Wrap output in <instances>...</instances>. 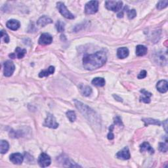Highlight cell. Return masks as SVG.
Instances as JSON below:
<instances>
[{"instance_id":"obj_12","label":"cell","mask_w":168,"mask_h":168,"mask_svg":"<svg viewBox=\"0 0 168 168\" xmlns=\"http://www.w3.org/2000/svg\"><path fill=\"white\" fill-rule=\"evenodd\" d=\"M6 26L9 29L15 31L17 30L18 28H20V24L18 20H15V19H11V20H9L8 21V23L6 24Z\"/></svg>"},{"instance_id":"obj_36","label":"cell","mask_w":168,"mask_h":168,"mask_svg":"<svg viewBox=\"0 0 168 168\" xmlns=\"http://www.w3.org/2000/svg\"><path fill=\"white\" fill-rule=\"evenodd\" d=\"M114 97L115 98V99H116L117 100H118V101H122V99H121V98H120V97H117V95L115 96V95H114Z\"/></svg>"},{"instance_id":"obj_23","label":"cell","mask_w":168,"mask_h":168,"mask_svg":"<svg viewBox=\"0 0 168 168\" xmlns=\"http://www.w3.org/2000/svg\"><path fill=\"white\" fill-rule=\"evenodd\" d=\"M81 93L86 97H88L92 93V89L89 86H83V87H81Z\"/></svg>"},{"instance_id":"obj_9","label":"cell","mask_w":168,"mask_h":168,"mask_svg":"<svg viewBox=\"0 0 168 168\" xmlns=\"http://www.w3.org/2000/svg\"><path fill=\"white\" fill-rule=\"evenodd\" d=\"M52 42L53 37L48 33H42L38 41L40 45H49L51 44Z\"/></svg>"},{"instance_id":"obj_25","label":"cell","mask_w":168,"mask_h":168,"mask_svg":"<svg viewBox=\"0 0 168 168\" xmlns=\"http://www.w3.org/2000/svg\"><path fill=\"white\" fill-rule=\"evenodd\" d=\"M167 4H168L167 0H165V1H160L158 3L156 8L160 10V9H162L166 8V7L167 6Z\"/></svg>"},{"instance_id":"obj_4","label":"cell","mask_w":168,"mask_h":168,"mask_svg":"<svg viewBox=\"0 0 168 168\" xmlns=\"http://www.w3.org/2000/svg\"><path fill=\"white\" fill-rule=\"evenodd\" d=\"M123 3L121 1H107L105 2V7L109 10L117 12L121 10Z\"/></svg>"},{"instance_id":"obj_17","label":"cell","mask_w":168,"mask_h":168,"mask_svg":"<svg viewBox=\"0 0 168 168\" xmlns=\"http://www.w3.org/2000/svg\"><path fill=\"white\" fill-rule=\"evenodd\" d=\"M140 150L141 152L147 151V152H149L150 154H154V150L152 147H151L150 144L147 142H144L142 145H141Z\"/></svg>"},{"instance_id":"obj_20","label":"cell","mask_w":168,"mask_h":168,"mask_svg":"<svg viewBox=\"0 0 168 168\" xmlns=\"http://www.w3.org/2000/svg\"><path fill=\"white\" fill-rule=\"evenodd\" d=\"M143 122H145V126H148V125L152 124V125H156V126H161L162 124V123L159 120H157L152 119V118H145L143 119Z\"/></svg>"},{"instance_id":"obj_34","label":"cell","mask_w":168,"mask_h":168,"mask_svg":"<svg viewBox=\"0 0 168 168\" xmlns=\"http://www.w3.org/2000/svg\"><path fill=\"white\" fill-rule=\"evenodd\" d=\"M114 138V135L112 133V131H110L109 133L108 134V139H109V140H112Z\"/></svg>"},{"instance_id":"obj_19","label":"cell","mask_w":168,"mask_h":168,"mask_svg":"<svg viewBox=\"0 0 168 168\" xmlns=\"http://www.w3.org/2000/svg\"><path fill=\"white\" fill-rule=\"evenodd\" d=\"M55 72V67L54 66H50L47 70H43L42 72L39 74L40 78H43V77L49 76L50 74H53Z\"/></svg>"},{"instance_id":"obj_3","label":"cell","mask_w":168,"mask_h":168,"mask_svg":"<svg viewBox=\"0 0 168 168\" xmlns=\"http://www.w3.org/2000/svg\"><path fill=\"white\" fill-rule=\"evenodd\" d=\"M99 9V1H90L86 3L85 7V12L87 15H93L98 11Z\"/></svg>"},{"instance_id":"obj_26","label":"cell","mask_w":168,"mask_h":168,"mask_svg":"<svg viewBox=\"0 0 168 168\" xmlns=\"http://www.w3.org/2000/svg\"><path fill=\"white\" fill-rule=\"evenodd\" d=\"M56 28L59 32H62L64 31V23L59 20L56 24Z\"/></svg>"},{"instance_id":"obj_31","label":"cell","mask_w":168,"mask_h":168,"mask_svg":"<svg viewBox=\"0 0 168 168\" xmlns=\"http://www.w3.org/2000/svg\"><path fill=\"white\" fill-rule=\"evenodd\" d=\"M114 123H115V124L118 125V126H123V124H122V120L119 116H116V117H115V118H114Z\"/></svg>"},{"instance_id":"obj_7","label":"cell","mask_w":168,"mask_h":168,"mask_svg":"<svg viewBox=\"0 0 168 168\" xmlns=\"http://www.w3.org/2000/svg\"><path fill=\"white\" fill-rule=\"evenodd\" d=\"M38 162L40 167H46L51 164V160L49 155L43 152L40 155Z\"/></svg>"},{"instance_id":"obj_24","label":"cell","mask_w":168,"mask_h":168,"mask_svg":"<svg viewBox=\"0 0 168 168\" xmlns=\"http://www.w3.org/2000/svg\"><path fill=\"white\" fill-rule=\"evenodd\" d=\"M66 116L71 122H74V121H76V115L75 112L72 111V110H68V111L66 112Z\"/></svg>"},{"instance_id":"obj_15","label":"cell","mask_w":168,"mask_h":168,"mask_svg":"<svg viewBox=\"0 0 168 168\" xmlns=\"http://www.w3.org/2000/svg\"><path fill=\"white\" fill-rule=\"evenodd\" d=\"M52 23H53L52 19L47 17L46 16H43L38 19V20L37 21V25L41 26V27H44V26L49 25V24H51Z\"/></svg>"},{"instance_id":"obj_21","label":"cell","mask_w":168,"mask_h":168,"mask_svg":"<svg viewBox=\"0 0 168 168\" xmlns=\"http://www.w3.org/2000/svg\"><path fill=\"white\" fill-rule=\"evenodd\" d=\"M92 84L97 87H102L105 85V80L102 78H95L92 80Z\"/></svg>"},{"instance_id":"obj_28","label":"cell","mask_w":168,"mask_h":168,"mask_svg":"<svg viewBox=\"0 0 168 168\" xmlns=\"http://www.w3.org/2000/svg\"><path fill=\"white\" fill-rule=\"evenodd\" d=\"M128 18L130 19H133L135 17L137 16V13L135 9H131V10H129L128 12Z\"/></svg>"},{"instance_id":"obj_16","label":"cell","mask_w":168,"mask_h":168,"mask_svg":"<svg viewBox=\"0 0 168 168\" xmlns=\"http://www.w3.org/2000/svg\"><path fill=\"white\" fill-rule=\"evenodd\" d=\"M129 55V50L127 47L119 48L117 51V56L120 59L126 58Z\"/></svg>"},{"instance_id":"obj_27","label":"cell","mask_w":168,"mask_h":168,"mask_svg":"<svg viewBox=\"0 0 168 168\" xmlns=\"http://www.w3.org/2000/svg\"><path fill=\"white\" fill-rule=\"evenodd\" d=\"M1 40H3L5 43H9V38L8 33H7L4 30L1 31Z\"/></svg>"},{"instance_id":"obj_29","label":"cell","mask_w":168,"mask_h":168,"mask_svg":"<svg viewBox=\"0 0 168 168\" xmlns=\"http://www.w3.org/2000/svg\"><path fill=\"white\" fill-rule=\"evenodd\" d=\"M159 150L161 151V152H166L167 151V144L164 143H160L159 145Z\"/></svg>"},{"instance_id":"obj_8","label":"cell","mask_w":168,"mask_h":168,"mask_svg":"<svg viewBox=\"0 0 168 168\" xmlns=\"http://www.w3.org/2000/svg\"><path fill=\"white\" fill-rule=\"evenodd\" d=\"M44 126L45 127H48V128H52V129H56L58 128L59 124L57 123L56 121V119L55 117L51 114H48L47 118L45 119Z\"/></svg>"},{"instance_id":"obj_14","label":"cell","mask_w":168,"mask_h":168,"mask_svg":"<svg viewBox=\"0 0 168 168\" xmlns=\"http://www.w3.org/2000/svg\"><path fill=\"white\" fill-rule=\"evenodd\" d=\"M156 88L158 91H159L162 93L167 92L168 89L167 81L166 80H160L158 81L156 85Z\"/></svg>"},{"instance_id":"obj_22","label":"cell","mask_w":168,"mask_h":168,"mask_svg":"<svg viewBox=\"0 0 168 168\" xmlns=\"http://www.w3.org/2000/svg\"><path fill=\"white\" fill-rule=\"evenodd\" d=\"M9 145L8 141L2 140L1 141V147H0V152L1 154H5L9 150Z\"/></svg>"},{"instance_id":"obj_30","label":"cell","mask_w":168,"mask_h":168,"mask_svg":"<svg viewBox=\"0 0 168 168\" xmlns=\"http://www.w3.org/2000/svg\"><path fill=\"white\" fill-rule=\"evenodd\" d=\"M141 93H142V94L145 96V97H149V98H150V97H152V93H150V92H147V91H146L145 89H143L142 90H141Z\"/></svg>"},{"instance_id":"obj_33","label":"cell","mask_w":168,"mask_h":168,"mask_svg":"<svg viewBox=\"0 0 168 168\" xmlns=\"http://www.w3.org/2000/svg\"><path fill=\"white\" fill-rule=\"evenodd\" d=\"M141 100L144 102H145V103H149V102H150V98L143 96V97L141 98Z\"/></svg>"},{"instance_id":"obj_10","label":"cell","mask_w":168,"mask_h":168,"mask_svg":"<svg viewBox=\"0 0 168 168\" xmlns=\"http://www.w3.org/2000/svg\"><path fill=\"white\" fill-rule=\"evenodd\" d=\"M116 157L118 159L121 160H129L131 158L130 152H129V148L128 147H125L124 149H122L121 151H119L116 154Z\"/></svg>"},{"instance_id":"obj_6","label":"cell","mask_w":168,"mask_h":168,"mask_svg":"<svg viewBox=\"0 0 168 168\" xmlns=\"http://www.w3.org/2000/svg\"><path fill=\"white\" fill-rule=\"evenodd\" d=\"M3 66L4 76L6 77H10L12 76V74H13L15 70V66L13 62L11 61H7L4 62Z\"/></svg>"},{"instance_id":"obj_32","label":"cell","mask_w":168,"mask_h":168,"mask_svg":"<svg viewBox=\"0 0 168 168\" xmlns=\"http://www.w3.org/2000/svg\"><path fill=\"white\" fill-rule=\"evenodd\" d=\"M146 76V72L145 70H142L140 72V74H139L138 78L139 79H143V78H145Z\"/></svg>"},{"instance_id":"obj_2","label":"cell","mask_w":168,"mask_h":168,"mask_svg":"<svg viewBox=\"0 0 168 168\" xmlns=\"http://www.w3.org/2000/svg\"><path fill=\"white\" fill-rule=\"evenodd\" d=\"M74 103H75L77 109L80 110L81 113L85 116V118L90 122L93 126L99 127V128L100 127V128L101 124H100V118L98 114L94 110H92L86 104H84L82 102L78 101V100H75Z\"/></svg>"},{"instance_id":"obj_37","label":"cell","mask_w":168,"mask_h":168,"mask_svg":"<svg viewBox=\"0 0 168 168\" xmlns=\"http://www.w3.org/2000/svg\"><path fill=\"white\" fill-rule=\"evenodd\" d=\"M117 17H123V13H120L119 14H117Z\"/></svg>"},{"instance_id":"obj_18","label":"cell","mask_w":168,"mask_h":168,"mask_svg":"<svg viewBox=\"0 0 168 168\" xmlns=\"http://www.w3.org/2000/svg\"><path fill=\"white\" fill-rule=\"evenodd\" d=\"M148 51L147 47L142 45H139L136 47V55L137 56L141 57L144 56V55L146 54V53Z\"/></svg>"},{"instance_id":"obj_13","label":"cell","mask_w":168,"mask_h":168,"mask_svg":"<svg viewBox=\"0 0 168 168\" xmlns=\"http://www.w3.org/2000/svg\"><path fill=\"white\" fill-rule=\"evenodd\" d=\"M26 53V50L25 49H21L20 47H16L15 49V53L9 55V57L12 59H15L17 57L18 59H22L25 57V54Z\"/></svg>"},{"instance_id":"obj_35","label":"cell","mask_w":168,"mask_h":168,"mask_svg":"<svg viewBox=\"0 0 168 168\" xmlns=\"http://www.w3.org/2000/svg\"><path fill=\"white\" fill-rule=\"evenodd\" d=\"M163 126H164V128H165V131H167V120H165L164 122H163L162 123Z\"/></svg>"},{"instance_id":"obj_5","label":"cell","mask_w":168,"mask_h":168,"mask_svg":"<svg viewBox=\"0 0 168 168\" xmlns=\"http://www.w3.org/2000/svg\"><path fill=\"white\" fill-rule=\"evenodd\" d=\"M57 9H59V11L60 13H61V15L68 19H74V16L72 15L68 9L66 8V7L65 6L63 3L62 2H58L57 3Z\"/></svg>"},{"instance_id":"obj_11","label":"cell","mask_w":168,"mask_h":168,"mask_svg":"<svg viewBox=\"0 0 168 168\" xmlns=\"http://www.w3.org/2000/svg\"><path fill=\"white\" fill-rule=\"evenodd\" d=\"M24 158L20 153H14L10 156V160L14 164L20 165L23 163Z\"/></svg>"},{"instance_id":"obj_1","label":"cell","mask_w":168,"mask_h":168,"mask_svg":"<svg viewBox=\"0 0 168 168\" xmlns=\"http://www.w3.org/2000/svg\"><path fill=\"white\" fill-rule=\"evenodd\" d=\"M107 55L104 51H100L92 55H86L83 58V66L87 70H94L102 67L106 63Z\"/></svg>"}]
</instances>
